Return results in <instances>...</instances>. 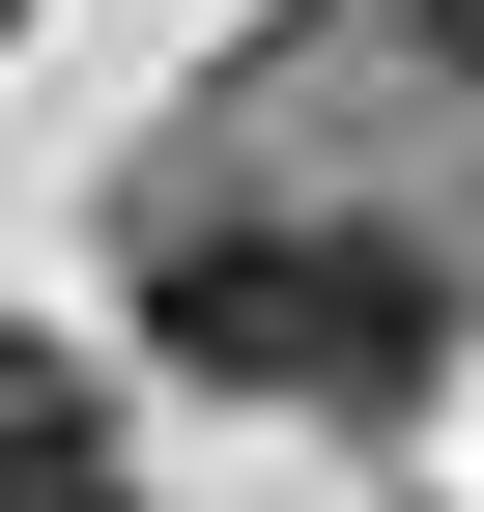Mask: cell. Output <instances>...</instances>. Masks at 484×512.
<instances>
[{"label":"cell","mask_w":484,"mask_h":512,"mask_svg":"<svg viewBox=\"0 0 484 512\" xmlns=\"http://www.w3.org/2000/svg\"><path fill=\"white\" fill-rule=\"evenodd\" d=\"M0 512H143V484H114V427H86V370H57V342H0Z\"/></svg>","instance_id":"obj_2"},{"label":"cell","mask_w":484,"mask_h":512,"mask_svg":"<svg viewBox=\"0 0 484 512\" xmlns=\"http://www.w3.org/2000/svg\"><path fill=\"white\" fill-rule=\"evenodd\" d=\"M114 313H143L200 399H399L456 285L399 228H342V200H200V171H171V200H114Z\"/></svg>","instance_id":"obj_1"},{"label":"cell","mask_w":484,"mask_h":512,"mask_svg":"<svg viewBox=\"0 0 484 512\" xmlns=\"http://www.w3.org/2000/svg\"><path fill=\"white\" fill-rule=\"evenodd\" d=\"M428 29H456V57H484V0H428Z\"/></svg>","instance_id":"obj_3"}]
</instances>
